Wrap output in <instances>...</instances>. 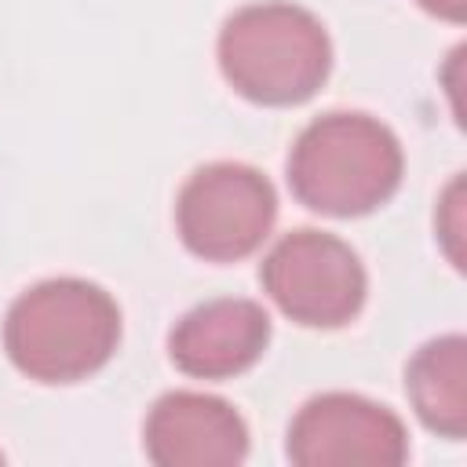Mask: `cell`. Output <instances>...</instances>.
I'll use <instances>...</instances> for the list:
<instances>
[{"label":"cell","mask_w":467,"mask_h":467,"mask_svg":"<svg viewBox=\"0 0 467 467\" xmlns=\"http://www.w3.org/2000/svg\"><path fill=\"white\" fill-rule=\"evenodd\" d=\"M120 343L113 296L80 277L26 288L4 317V350L36 383H77L99 372Z\"/></svg>","instance_id":"1"},{"label":"cell","mask_w":467,"mask_h":467,"mask_svg":"<svg viewBox=\"0 0 467 467\" xmlns=\"http://www.w3.org/2000/svg\"><path fill=\"white\" fill-rule=\"evenodd\" d=\"M401 142L368 113L310 120L288 153V186L299 204L332 219L368 215L401 186Z\"/></svg>","instance_id":"2"},{"label":"cell","mask_w":467,"mask_h":467,"mask_svg":"<svg viewBox=\"0 0 467 467\" xmlns=\"http://www.w3.org/2000/svg\"><path fill=\"white\" fill-rule=\"evenodd\" d=\"M219 69L237 95L259 106H299L328 80L332 44L299 4H248L219 33Z\"/></svg>","instance_id":"3"},{"label":"cell","mask_w":467,"mask_h":467,"mask_svg":"<svg viewBox=\"0 0 467 467\" xmlns=\"http://www.w3.org/2000/svg\"><path fill=\"white\" fill-rule=\"evenodd\" d=\"M277 219V193L263 171L237 161L197 168L175 201L182 244L208 263H237L252 255Z\"/></svg>","instance_id":"4"},{"label":"cell","mask_w":467,"mask_h":467,"mask_svg":"<svg viewBox=\"0 0 467 467\" xmlns=\"http://www.w3.org/2000/svg\"><path fill=\"white\" fill-rule=\"evenodd\" d=\"M266 296L306 328H339L365 306V266L354 248L325 230L285 234L259 266Z\"/></svg>","instance_id":"5"},{"label":"cell","mask_w":467,"mask_h":467,"mask_svg":"<svg viewBox=\"0 0 467 467\" xmlns=\"http://www.w3.org/2000/svg\"><path fill=\"white\" fill-rule=\"evenodd\" d=\"M288 460L296 467H401L409 460V434L387 405L328 390L296 412Z\"/></svg>","instance_id":"6"},{"label":"cell","mask_w":467,"mask_h":467,"mask_svg":"<svg viewBox=\"0 0 467 467\" xmlns=\"http://www.w3.org/2000/svg\"><path fill=\"white\" fill-rule=\"evenodd\" d=\"M142 445L157 467H234L248 456V427L223 398L171 390L153 401Z\"/></svg>","instance_id":"7"},{"label":"cell","mask_w":467,"mask_h":467,"mask_svg":"<svg viewBox=\"0 0 467 467\" xmlns=\"http://www.w3.org/2000/svg\"><path fill=\"white\" fill-rule=\"evenodd\" d=\"M270 343V314L252 299H208L182 314L168 336V354L193 379H230L248 372Z\"/></svg>","instance_id":"8"},{"label":"cell","mask_w":467,"mask_h":467,"mask_svg":"<svg viewBox=\"0 0 467 467\" xmlns=\"http://www.w3.org/2000/svg\"><path fill=\"white\" fill-rule=\"evenodd\" d=\"M405 394L427 431L460 441L467 434V339L452 332L423 343L405 368Z\"/></svg>","instance_id":"9"},{"label":"cell","mask_w":467,"mask_h":467,"mask_svg":"<svg viewBox=\"0 0 467 467\" xmlns=\"http://www.w3.org/2000/svg\"><path fill=\"white\" fill-rule=\"evenodd\" d=\"M423 11L445 18V22H463L467 18V0H416Z\"/></svg>","instance_id":"10"},{"label":"cell","mask_w":467,"mask_h":467,"mask_svg":"<svg viewBox=\"0 0 467 467\" xmlns=\"http://www.w3.org/2000/svg\"><path fill=\"white\" fill-rule=\"evenodd\" d=\"M0 463H4V452H0Z\"/></svg>","instance_id":"11"}]
</instances>
